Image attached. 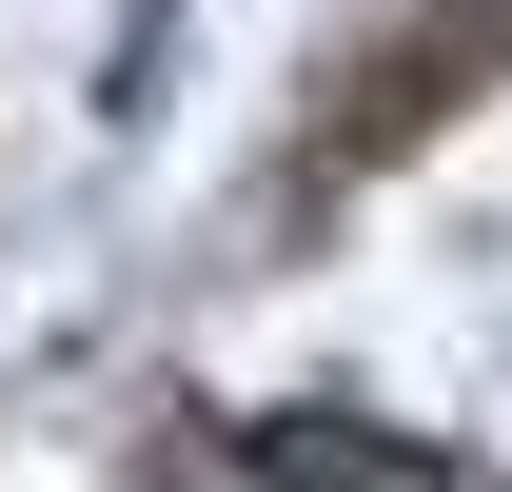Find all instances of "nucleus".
Returning <instances> with one entry per match:
<instances>
[{
    "mask_svg": "<svg viewBox=\"0 0 512 492\" xmlns=\"http://www.w3.org/2000/svg\"><path fill=\"white\" fill-rule=\"evenodd\" d=\"M237 453H256V473H394V492L434 473V453H414V433H296V414H256Z\"/></svg>",
    "mask_w": 512,
    "mask_h": 492,
    "instance_id": "nucleus-1",
    "label": "nucleus"
}]
</instances>
